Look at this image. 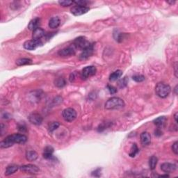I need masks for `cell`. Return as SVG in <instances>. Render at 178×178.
Returning <instances> with one entry per match:
<instances>
[{"mask_svg":"<svg viewBox=\"0 0 178 178\" xmlns=\"http://www.w3.org/2000/svg\"><path fill=\"white\" fill-rule=\"evenodd\" d=\"M97 72V69L95 66H86L82 70V72H81V77L83 79H86L89 77L95 75Z\"/></svg>","mask_w":178,"mask_h":178,"instance_id":"6","label":"cell"},{"mask_svg":"<svg viewBox=\"0 0 178 178\" xmlns=\"http://www.w3.org/2000/svg\"><path fill=\"white\" fill-rule=\"evenodd\" d=\"M94 51V47L93 44H90L89 46H87L86 48H85L83 50H82L81 54L79 55V59L81 61L83 60H86L89 59L90 57H91L93 55Z\"/></svg>","mask_w":178,"mask_h":178,"instance_id":"7","label":"cell"},{"mask_svg":"<svg viewBox=\"0 0 178 178\" xmlns=\"http://www.w3.org/2000/svg\"><path fill=\"white\" fill-rule=\"evenodd\" d=\"M59 4L60 5L63 6V7H67V6H71L74 4L73 1H69V0H63V1H59Z\"/></svg>","mask_w":178,"mask_h":178,"instance_id":"28","label":"cell"},{"mask_svg":"<svg viewBox=\"0 0 178 178\" xmlns=\"http://www.w3.org/2000/svg\"><path fill=\"white\" fill-rule=\"evenodd\" d=\"M20 169L22 172L30 175H36L39 172L40 169L37 166L34 164H26L20 167Z\"/></svg>","mask_w":178,"mask_h":178,"instance_id":"5","label":"cell"},{"mask_svg":"<svg viewBox=\"0 0 178 178\" xmlns=\"http://www.w3.org/2000/svg\"><path fill=\"white\" fill-rule=\"evenodd\" d=\"M63 119L67 122H72L76 119L77 118V112L74 109L72 108H67L65 109L62 113Z\"/></svg>","mask_w":178,"mask_h":178,"instance_id":"4","label":"cell"},{"mask_svg":"<svg viewBox=\"0 0 178 178\" xmlns=\"http://www.w3.org/2000/svg\"><path fill=\"white\" fill-rule=\"evenodd\" d=\"M18 130H20V132H26V131H27V129H26V127H25V125H20V126H19Z\"/></svg>","mask_w":178,"mask_h":178,"instance_id":"33","label":"cell"},{"mask_svg":"<svg viewBox=\"0 0 178 178\" xmlns=\"http://www.w3.org/2000/svg\"><path fill=\"white\" fill-rule=\"evenodd\" d=\"M167 121L166 118L165 116H160L157 118L154 119L153 121V123L155 125L157 126V127H161V126H163L166 123Z\"/></svg>","mask_w":178,"mask_h":178,"instance_id":"23","label":"cell"},{"mask_svg":"<svg viewBox=\"0 0 178 178\" xmlns=\"http://www.w3.org/2000/svg\"><path fill=\"white\" fill-rule=\"evenodd\" d=\"M123 75V71L121 70H118L116 71L113 72L111 73L109 76V81H114L118 79L120 77Z\"/></svg>","mask_w":178,"mask_h":178,"instance_id":"21","label":"cell"},{"mask_svg":"<svg viewBox=\"0 0 178 178\" xmlns=\"http://www.w3.org/2000/svg\"><path fill=\"white\" fill-rule=\"evenodd\" d=\"M45 36V31L42 28L38 27L37 29L33 31L32 34V39L35 40H40L41 41V38H42Z\"/></svg>","mask_w":178,"mask_h":178,"instance_id":"14","label":"cell"},{"mask_svg":"<svg viewBox=\"0 0 178 178\" xmlns=\"http://www.w3.org/2000/svg\"><path fill=\"white\" fill-rule=\"evenodd\" d=\"M66 84V81L63 77H58L55 79L54 85L58 88H63Z\"/></svg>","mask_w":178,"mask_h":178,"instance_id":"25","label":"cell"},{"mask_svg":"<svg viewBox=\"0 0 178 178\" xmlns=\"http://www.w3.org/2000/svg\"><path fill=\"white\" fill-rule=\"evenodd\" d=\"M89 10H90V8L88 7V6L75 5L71 8V13L74 15V16H81V15L86 13L88 11H89Z\"/></svg>","mask_w":178,"mask_h":178,"instance_id":"8","label":"cell"},{"mask_svg":"<svg viewBox=\"0 0 178 178\" xmlns=\"http://www.w3.org/2000/svg\"><path fill=\"white\" fill-rule=\"evenodd\" d=\"M171 88L168 84L165 83H159L155 87V93L158 97L161 98H166L171 93Z\"/></svg>","mask_w":178,"mask_h":178,"instance_id":"3","label":"cell"},{"mask_svg":"<svg viewBox=\"0 0 178 178\" xmlns=\"http://www.w3.org/2000/svg\"><path fill=\"white\" fill-rule=\"evenodd\" d=\"M174 118L175 120V122L177 123V113H175V115H174Z\"/></svg>","mask_w":178,"mask_h":178,"instance_id":"36","label":"cell"},{"mask_svg":"<svg viewBox=\"0 0 178 178\" xmlns=\"http://www.w3.org/2000/svg\"><path fill=\"white\" fill-rule=\"evenodd\" d=\"M140 139H141V143L143 145L146 146V145H148L150 144L151 136L148 132H144L141 133V136H140Z\"/></svg>","mask_w":178,"mask_h":178,"instance_id":"15","label":"cell"},{"mask_svg":"<svg viewBox=\"0 0 178 178\" xmlns=\"http://www.w3.org/2000/svg\"><path fill=\"white\" fill-rule=\"evenodd\" d=\"M177 86H175V89H174V91H175V94H177Z\"/></svg>","mask_w":178,"mask_h":178,"instance_id":"38","label":"cell"},{"mask_svg":"<svg viewBox=\"0 0 178 178\" xmlns=\"http://www.w3.org/2000/svg\"><path fill=\"white\" fill-rule=\"evenodd\" d=\"M158 163V159L156 156H152L149 160V166L151 170H154Z\"/></svg>","mask_w":178,"mask_h":178,"instance_id":"24","label":"cell"},{"mask_svg":"<svg viewBox=\"0 0 178 178\" xmlns=\"http://www.w3.org/2000/svg\"><path fill=\"white\" fill-rule=\"evenodd\" d=\"M29 121L30 123L34 124V125H40L42 124L43 118H42L41 115H40L39 113H32L29 115Z\"/></svg>","mask_w":178,"mask_h":178,"instance_id":"11","label":"cell"},{"mask_svg":"<svg viewBox=\"0 0 178 178\" xmlns=\"http://www.w3.org/2000/svg\"><path fill=\"white\" fill-rule=\"evenodd\" d=\"M60 124L59 122H51L48 125V130L50 132H53L54 131L57 130L59 127Z\"/></svg>","mask_w":178,"mask_h":178,"instance_id":"27","label":"cell"},{"mask_svg":"<svg viewBox=\"0 0 178 178\" xmlns=\"http://www.w3.org/2000/svg\"><path fill=\"white\" fill-rule=\"evenodd\" d=\"M162 132H161L160 130H157L155 132V135H156V136H161V135H162Z\"/></svg>","mask_w":178,"mask_h":178,"instance_id":"34","label":"cell"},{"mask_svg":"<svg viewBox=\"0 0 178 178\" xmlns=\"http://www.w3.org/2000/svg\"><path fill=\"white\" fill-rule=\"evenodd\" d=\"M174 68H175V77H177V63H175V66H174Z\"/></svg>","mask_w":178,"mask_h":178,"instance_id":"35","label":"cell"},{"mask_svg":"<svg viewBox=\"0 0 178 178\" xmlns=\"http://www.w3.org/2000/svg\"><path fill=\"white\" fill-rule=\"evenodd\" d=\"M38 154L34 150H28L26 153V159L29 162H34L37 159Z\"/></svg>","mask_w":178,"mask_h":178,"instance_id":"19","label":"cell"},{"mask_svg":"<svg viewBox=\"0 0 178 178\" xmlns=\"http://www.w3.org/2000/svg\"><path fill=\"white\" fill-rule=\"evenodd\" d=\"M74 4H76L77 5L82 6H86L88 4H90V1H86V0H79V1H74Z\"/></svg>","mask_w":178,"mask_h":178,"instance_id":"30","label":"cell"},{"mask_svg":"<svg viewBox=\"0 0 178 178\" xmlns=\"http://www.w3.org/2000/svg\"><path fill=\"white\" fill-rule=\"evenodd\" d=\"M90 44L91 43H89V42H88L83 37L77 38L74 40L73 42L74 46H75L77 48L81 49V50H83L85 48H86L87 46H89Z\"/></svg>","mask_w":178,"mask_h":178,"instance_id":"12","label":"cell"},{"mask_svg":"<svg viewBox=\"0 0 178 178\" xmlns=\"http://www.w3.org/2000/svg\"><path fill=\"white\" fill-rule=\"evenodd\" d=\"M40 24V19L39 18H35L29 22V25H28V29L31 30V31H34V30L39 27Z\"/></svg>","mask_w":178,"mask_h":178,"instance_id":"16","label":"cell"},{"mask_svg":"<svg viewBox=\"0 0 178 178\" xmlns=\"http://www.w3.org/2000/svg\"><path fill=\"white\" fill-rule=\"evenodd\" d=\"M132 79L133 80L136 81V82H141V81H143L145 80V77L143 75H141V74H136V75L133 76Z\"/></svg>","mask_w":178,"mask_h":178,"instance_id":"29","label":"cell"},{"mask_svg":"<svg viewBox=\"0 0 178 178\" xmlns=\"http://www.w3.org/2000/svg\"><path fill=\"white\" fill-rule=\"evenodd\" d=\"M54 153V148L51 146H47L45 147L44 152L42 155H43V157L46 159H50L51 157H52V154Z\"/></svg>","mask_w":178,"mask_h":178,"instance_id":"20","label":"cell"},{"mask_svg":"<svg viewBox=\"0 0 178 178\" xmlns=\"http://www.w3.org/2000/svg\"><path fill=\"white\" fill-rule=\"evenodd\" d=\"M177 145H178V142L177 141H175V142L173 143V145H172V150L173 153H174L175 154H178V147H177Z\"/></svg>","mask_w":178,"mask_h":178,"instance_id":"32","label":"cell"},{"mask_svg":"<svg viewBox=\"0 0 178 178\" xmlns=\"http://www.w3.org/2000/svg\"><path fill=\"white\" fill-rule=\"evenodd\" d=\"M139 150L138 148L137 145L136 144V143H134V144L132 145V147H131L130 152V153H129V155H130V157H134V156L137 154V153H139Z\"/></svg>","mask_w":178,"mask_h":178,"instance_id":"26","label":"cell"},{"mask_svg":"<svg viewBox=\"0 0 178 178\" xmlns=\"http://www.w3.org/2000/svg\"><path fill=\"white\" fill-rule=\"evenodd\" d=\"M40 45H42V42L40 41V40H29L26 41L23 46H24V48L27 50H36L38 47H39Z\"/></svg>","mask_w":178,"mask_h":178,"instance_id":"9","label":"cell"},{"mask_svg":"<svg viewBox=\"0 0 178 178\" xmlns=\"http://www.w3.org/2000/svg\"><path fill=\"white\" fill-rule=\"evenodd\" d=\"M107 89L109 90V93L111 94H115L117 93V89L116 88H115L114 86L111 85H107Z\"/></svg>","mask_w":178,"mask_h":178,"instance_id":"31","label":"cell"},{"mask_svg":"<svg viewBox=\"0 0 178 178\" xmlns=\"http://www.w3.org/2000/svg\"><path fill=\"white\" fill-rule=\"evenodd\" d=\"M32 63V60L28 58H22V59H19L16 61V64L18 66H22L25 65H29Z\"/></svg>","mask_w":178,"mask_h":178,"instance_id":"22","label":"cell"},{"mask_svg":"<svg viewBox=\"0 0 178 178\" xmlns=\"http://www.w3.org/2000/svg\"><path fill=\"white\" fill-rule=\"evenodd\" d=\"M177 168V166L174 164H172V163L169 162H166L164 163L161 165V170H162L163 172L166 173V174H169V173H173L175 171Z\"/></svg>","mask_w":178,"mask_h":178,"instance_id":"10","label":"cell"},{"mask_svg":"<svg viewBox=\"0 0 178 178\" xmlns=\"http://www.w3.org/2000/svg\"><path fill=\"white\" fill-rule=\"evenodd\" d=\"M125 102L121 98L118 97H113L109 98L105 103V109L108 110H114L120 109L125 107Z\"/></svg>","mask_w":178,"mask_h":178,"instance_id":"2","label":"cell"},{"mask_svg":"<svg viewBox=\"0 0 178 178\" xmlns=\"http://www.w3.org/2000/svg\"><path fill=\"white\" fill-rule=\"evenodd\" d=\"M58 54L61 57H70L75 54V50L72 47H68L59 50Z\"/></svg>","mask_w":178,"mask_h":178,"instance_id":"13","label":"cell"},{"mask_svg":"<svg viewBox=\"0 0 178 178\" xmlns=\"http://www.w3.org/2000/svg\"><path fill=\"white\" fill-rule=\"evenodd\" d=\"M20 167L17 165L15 164H12V165H9V166H7V168L6 169L5 171V175L6 176H8V175H13L15 173L17 172L18 171V169Z\"/></svg>","mask_w":178,"mask_h":178,"instance_id":"17","label":"cell"},{"mask_svg":"<svg viewBox=\"0 0 178 178\" xmlns=\"http://www.w3.org/2000/svg\"><path fill=\"white\" fill-rule=\"evenodd\" d=\"M167 3L170 4H173L175 3V1H167Z\"/></svg>","mask_w":178,"mask_h":178,"instance_id":"37","label":"cell"},{"mask_svg":"<svg viewBox=\"0 0 178 178\" xmlns=\"http://www.w3.org/2000/svg\"><path fill=\"white\" fill-rule=\"evenodd\" d=\"M27 141V137L24 134H13L6 137L5 139L1 141L0 147L1 148H8L13 145L15 143L24 144Z\"/></svg>","mask_w":178,"mask_h":178,"instance_id":"1","label":"cell"},{"mask_svg":"<svg viewBox=\"0 0 178 178\" xmlns=\"http://www.w3.org/2000/svg\"><path fill=\"white\" fill-rule=\"evenodd\" d=\"M60 22H61V21H60L59 18H58V17H53L49 21V27L51 29H57L60 25Z\"/></svg>","mask_w":178,"mask_h":178,"instance_id":"18","label":"cell"}]
</instances>
